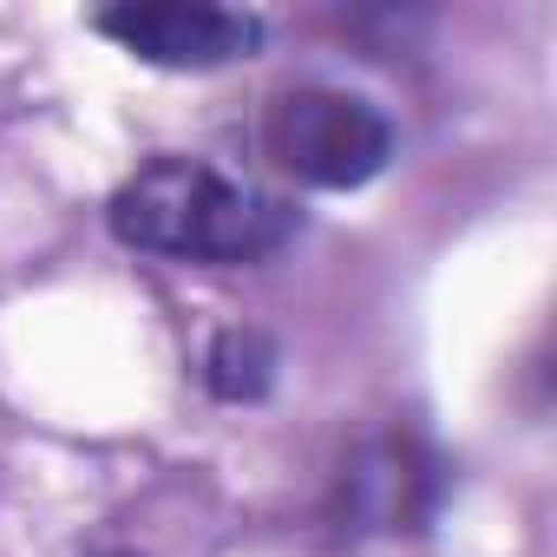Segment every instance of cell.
I'll list each match as a JSON object with an SVG mask.
<instances>
[{
    "label": "cell",
    "instance_id": "277c9868",
    "mask_svg": "<svg viewBox=\"0 0 557 557\" xmlns=\"http://www.w3.org/2000/svg\"><path fill=\"white\" fill-rule=\"evenodd\" d=\"M433 498H440V466L400 433L374 440L342 479V505L361 531H413L433 518Z\"/></svg>",
    "mask_w": 557,
    "mask_h": 557
},
{
    "label": "cell",
    "instance_id": "3957f363",
    "mask_svg": "<svg viewBox=\"0 0 557 557\" xmlns=\"http://www.w3.org/2000/svg\"><path fill=\"white\" fill-rule=\"evenodd\" d=\"M92 34L125 47L145 66L171 73H210L236 66L262 47V21L243 8H210V0H125V8L92 14Z\"/></svg>",
    "mask_w": 557,
    "mask_h": 557
},
{
    "label": "cell",
    "instance_id": "8992f818",
    "mask_svg": "<svg viewBox=\"0 0 557 557\" xmlns=\"http://www.w3.org/2000/svg\"><path fill=\"white\" fill-rule=\"evenodd\" d=\"M112 557H125V550H112Z\"/></svg>",
    "mask_w": 557,
    "mask_h": 557
},
{
    "label": "cell",
    "instance_id": "7a4b0ae2",
    "mask_svg": "<svg viewBox=\"0 0 557 557\" xmlns=\"http://www.w3.org/2000/svg\"><path fill=\"white\" fill-rule=\"evenodd\" d=\"M262 151L309 190H361L394 158V119L335 86H289L262 112Z\"/></svg>",
    "mask_w": 557,
    "mask_h": 557
},
{
    "label": "cell",
    "instance_id": "6da1fadb",
    "mask_svg": "<svg viewBox=\"0 0 557 557\" xmlns=\"http://www.w3.org/2000/svg\"><path fill=\"white\" fill-rule=\"evenodd\" d=\"M106 223H112V236L125 249L171 256V262H216V269L262 262L302 230V216L283 197L249 190V184L223 177L203 158H151V164H138L112 190Z\"/></svg>",
    "mask_w": 557,
    "mask_h": 557
},
{
    "label": "cell",
    "instance_id": "5b68a950",
    "mask_svg": "<svg viewBox=\"0 0 557 557\" xmlns=\"http://www.w3.org/2000/svg\"><path fill=\"white\" fill-rule=\"evenodd\" d=\"M275 368H283V355H275V342H269L262 329H223V335L210 342V355H203V381H210V394L230 400V407L269 400Z\"/></svg>",
    "mask_w": 557,
    "mask_h": 557
}]
</instances>
